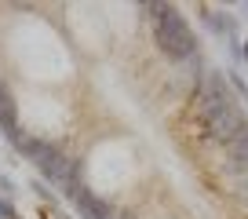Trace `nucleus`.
Masks as SVG:
<instances>
[{"instance_id":"9b49d317","label":"nucleus","mask_w":248,"mask_h":219,"mask_svg":"<svg viewBox=\"0 0 248 219\" xmlns=\"http://www.w3.org/2000/svg\"><path fill=\"white\" fill-rule=\"evenodd\" d=\"M237 190H241V197L248 201V175H241V183H237Z\"/></svg>"},{"instance_id":"ddd939ff","label":"nucleus","mask_w":248,"mask_h":219,"mask_svg":"<svg viewBox=\"0 0 248 219\" xmlns=\"http://www.w3.org/2000/svg\"><path fill=\"white\" fill-rule=\"evenodd\" d=\"M241 63H248V40H245V47H241Z\"/></svg>"},{"instance_id":"1a4fd4ad","label":"nucleus","mask_w":248,"mask_h":219,"mask_svg":"<svg viewBox=\"0 0 248 219\" xmlns=\"http://www.w3.org/2000/svg\"><path fill=\"white\" fill-rule=\"evenodd\" d=\"M0 219H18V212H15V204L8 201V197H0Z\"/></svg>"},{"instance_id":"9d476101","label":"nucleus","mask_w":248,"mask_h":219,"mask_svg":"<svg viewBox=\"0 0 248 219\" xmlns=\"http://www.w3.org/2000/svg\"><path fill=\"white\" fill-rule=\"evenodd\" d=\"M0 187H4V197H11V194H15V183H11L8 175H0Z\"/></svg>"},{"instance_id":"f03ea898","label":"nucleus","mask_w":248,"mask_h":219,"mask_svg":"<svg viewBox=\"0 0 248 219\" xmlns=\"http://www.w3.org/2000/svg\"><path fill=\"white\" fill-rule=\"evenodd\" d=\"M11 146L18 150V154L26 157V161L37 164L40 179L47 183V187H59L62 197H77V190L84 187L80 183V161L77 157H70L62 146H55L51 139H40V135H30V132H18V139L11 142Z\"/></svg>"},{"instance_id":"0eeeda50","label":"nucleus","mask_w":248,"mask_h":219,"mask_svg":"<svg viewBox=\"0 0 248 219\" xmlns=\"http://www.w3.org/2000/svg\"><path fill=\"white\" fill-rule=\"evenodd\" d=\"M33 190H37V197H40V201H51V204H59V194H55V190L47 187L44 179H33Z\"/></svg>"},{"instance_id":"39448f33","label":"nucleus","mask_w":248,"mask_h":219,"mask_svg":"<svg viewBox=\"0 0 248 219\" xmlns=\"http://www.w3.org/2000/svg\"><path fill=\"white\" fill-rule=\"evenodd\" d=\"M0 132L8 135V142L18 139V106H15V95L8 92L4 80H0Z\"/></svg>"},{"instance_id":"423d86ee","label":"nucleus","mask_w":248,"mask_h":219,"mask_svg":"<svg viewBox=\"0 0 248 219\" xmlns=\"http://www.w3.org/2000/svg\"><path fill=\"white\" fill-rule=\"evenodd\" d=\"M226 172L233 175H248V128L226 146Z\"/></svg>"},{"instance_id":"6e6552de","label":"nucleus","mask_w":248,"mask_h":219,"mask_svg":"<svg viewBox=\"0 0 248 219\" xmlns=\"http://www.w3.org/2000/svg\"><path fill=\"white\" fill-rule=\"evenodd\" d=\"M226 84H233V92H241L248 99V84H245V77H241L237 70H226Z\"/></svg>"},{"instance_id":"7ed1b4c3","label":"nucleus","mask_w":248,"mask_h":219,"mask_svg":"<svg viewBox=\"0 0 248 219\" xmlns=\"http://www.w3.org/2000/svg\"><path fill=\"white\" fill-rule=\"evenodd\" d=\"M154 40L171 63L201 59V55H197V37H194V30H190V22H186V18L179 15V8H171V4H164L161 15L154 18Z\"/></svg>"},{"instance_id":"20e7f679","label":"nucleus","mask_w":248,"mask_h":219,"mask_svg":"<svg viewBox=\"0 0 248 219\" xmlns=\"http://www.w3.org/2000/svg\"><path fill=\"white\" fill-rule=\"evenodd\" d=\"M73 204H77L80 219H113V216H117V208H113V204H109L106 197H99L95 190H88V187H80V190H77Z\"/></svg>"},{"instance_id":"f8f14e48","label":"nucleus","mask_w":248,"mask_h":219,"mask_svg":"<svg viewBox=\"0 0 248 219\" xmlns=\"http://www.w3.org/2000/svg\"><path fill=\"white\" fill-rule=\"evenodd\" d=\"M113 219H139V216H135V212H117Z\"/></svg>"},{"instance_id":"f257e3e1","label":"nucleus","mask_w":248,"mask_h":219,"mask_svg":"<svg viewBox=\"0 0 248 219\" xmlns=\"http://www.w3.org/2000/svg\"><path fill=\"white\" fill-rule=\"evenodd\" d=\"M194 102H197V117H201L204 135L212 142H219V146H230L248 128V113L233 99L230 84H226V73L204 70V77H197V84H194Z\"/></svg>"}]
</instances>
